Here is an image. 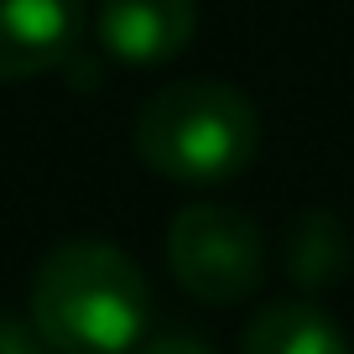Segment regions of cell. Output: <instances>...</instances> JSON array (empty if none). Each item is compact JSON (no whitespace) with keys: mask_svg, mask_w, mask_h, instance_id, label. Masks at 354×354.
I'll use <instances>...</instances> for the list:
<instances>
[{"mask_svg":"<svg viewBox=\"0 0 354 354\" xmlns=\"http://www.w3.org/2000/svg\"><path fill=\"white\" fill-rule=\"evenodd\" d=\"M136 156L167 183L219 188L261 151V115L250 94L224 78H177L136 110Z\"/></svg>","mask_w":354,"mask_h":354,"instance_id":"cell-2","label":"cell"},{"mask_svg":"<svg viewBox=\"0 0 354 354\" xmlns=\"http://www.w3.org/2000/svg\"><path fill=\"white\" fill-rule=\"evenodd\" d=\"M167 266L188 297L230 308L266 281V234L230 203H188L167 224Z\"/></svg>","mask_w":354,"mask_h":354,"instance_id":"cell-3","label":"cell"},{"mask_svg":"<svg viewBox=\"0 0 354 354\" xmlns=\"http://www.w3.org/2000/svg\"><path fill=\"white\" fill-rule=\"evenodd\" d=\"M146 318V271L110 240L53 245L32 277V328L53 354H131Z\"/></svg>","mask_w":354,"mask_h":354,"instance_id":"cell-1","label":"cell"},{"mask_svg":"<svg viewBox=\"0 0 354 354\" xmlns=\"http://www.w3.org/2000/svg\"><path fill=\"white\" fill-rule=\"evenodd\" d=\"M349 250H354L349 224L333 209H308L287 224V245H281L287 261L281 266H287V277L297 287H328L349 271Z\"/></svg>","mask_w":354,"mask_h":354,"instance_id":"cell-7","label":"cell"},{"mask_svg":"<svg viewBox=\"0 0 354 354\" xmlns=\"http://www.w3.org/2000/svg\"><path fill=\"white\" fill-rule=\"evenodd\" d=\"M240 354H354L349 333L308 297H281L266 302L250 323H245Z\"/></svg>","mask_w":354,"mask_h":354,"instance_id":"cell-6","label":"cell"},{"mask_svg":"<svg viewBox=\"0 0 354 354\" xmlns=\"http://www.w3.org/2000/svg\"><path fill=\"white\" fill-rule=\"evenodd\" d=\"M0 354H53L42 344V333L32 328V318H11L0 313Z\"/></svg>","mask_w":354,"mask_h":354,"instance_id":"cell-8","label":"cell"},{"mask_svg":"<svg viewBox=\"0 0 354 354\" xmlns=\"http://www.w3.org/2000/svg\"><path fill=\"white\" fill-rule=\"evenodd\" d=\"M100 53L125 68H162L198 37V0H100L94 6Z\"/></svg>","mask_w":354,"mask_h":354,"instance_id":"cell-5","label":"cell"},{"mask_svg":"<svg viewBox=\"0 0 354 354\" xmlns=\"http://www.w3.org/2000/svg\"><path fill=\"white\" fill-rule=\"evenodd\" d=\"M131 354H219L214 344H203L198 333H156V339L136 344Z\"/></svg>","mask_w":354,"mask_h":354,"instance_id":"cell-9","label":"cell"},{"mask_svg":"<svg viewBox=\"0 0 354 354\" xmlns=\"http://www.w3.org/2000/svg\"><path fill=\"white\" fill-rule=\"evenodd\" d=\"M88 0H0V84L57 73L78 57Z\"/></svg>","mask_w":354,"mask_h":354,"instance_id":"cell-4","label":"cell"}]
</instances>
